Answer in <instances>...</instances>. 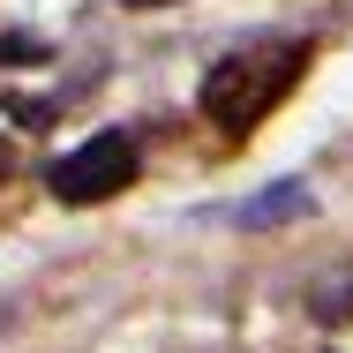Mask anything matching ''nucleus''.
Listing matches in <instances>:
<instances>
[{
  "label": "nucleus",
  "instance_id": "7",
  "mask_svg": "<svg viewBox=\"0 0 353 353\" xmlns=\"http://www.w3.org/2000/svg\"><path fill=\"white\" fill-rule=\"evenodd\" d=\"M8 173H15V143L0 136V181H8Z\"/></svg>",
  "mask_w": 353,
  "mask_h": 353
},
{
  "label": "nucleus",
  "instance_id": "8",
  "mask_svg": "<svg viewBox=\"0 0 353 353\" xmlns=\"http://www.w3.org/2000/svg\"><path fill=\"white\" fill-rule=\"evenodd\" d=\"M121 8H158V0H121Z\"/></svg>",
  "mask_w": 353,
  "mask_h": 353
},
{
  "label": "nucleus",
  "instance_id": "6",
  "mask_svg": "<svg viewBox=\"0 0 353 353\" xmlns=\"http://www.w3.org/2000/svg\"><path fill=\"white\" fill-rule=\"evenodd\" d=\"M8 121H23V128H46V121H53V105H38V98H8Z\"/></svg>",
  "mask_w": 353,
  "mask_h": 353
},
{
  "label": "nucleus",
  "instance_id": "2",
  "mask_svg": "<svg viewBox=\"0 0 353 353\" xmlns=\"http://www.w3.org/2000/svg\"><path fill=\"white\" fill-rule=\"evenodd\" d=\"M136 165H143V150L128 128H105V136H90V143H75L68 158L46 173V188L61 196V203H105V196H121L128 181H136Z\"/></svg>",
  "mask_w": 353,
  "mask_h": 353
},
{
  "label": "nucleus",
  "instance_id": "1",
  "mask_svg": "<svg viewBox=\"0 0 353 353\" xmlns=\"http://www.w3.org/2000/svg\"><path fill=\"white\" fill-rule=\"evenodd\" d=\"M308 68V46L301 38H271V46H248V53H225L211 75H203V121L218 136H248L285 90L293 75Z\"/></svg>",
  "mask_w": 353,
  "mask_h": 353
},
{
  "label": "nucleus",
  "instance_id": "5",
  "mask_svg": "<svg viewBox=\"0 0 353 353\" xmlns=\"http://www.w3.org/2000/svg\"><path fill=\"white\" fill-rule=\"evenodd\" d=\"M308 308H316V323H346V316H353V279L316 285V293H308Z\"/></svg>",
  "mask_w": 353,
  "mask_h": 353
},
{
  "label": "nucleus",
  "instance_id": "3",
  "mask_svg": "<svg viewBox=\"0 0 353 353\" xmlns=\"http://www.w3.org/2000/svg\"><path fill=\"white\" fill-rule=\"evenodd\" d=\"M308 203H316V196H308L301 181H279V188H263V196L241 211V225H279V218H301Z\"/></svg>",
  "mask_w": 353,
  "mask_h": 353
},
{
  "label": "nucleus",
  "instance_id": "4",
  "mask_svg": "<svg viewBox=\"0 0 353 353\" xmlns=\"http://www.w3.org/2000/svg\"><path fill=\"white\" fill-rule=\"evenodd\" d=\"M46 61H53L46 38H30V30H0V68H46Z\"/></svg>",
  "mask_w": 353,
  "mask_h": 353
}]
</instances>
